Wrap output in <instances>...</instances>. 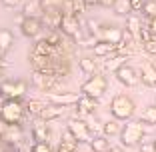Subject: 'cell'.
Wrapping results in <instances>:
<instances>
[{
	"mask_svg": "<svg viewBox=\"0 0 156 152\" xmlns=\"http://www.w3.org/2000/svg\"><path fill=\"white\" fill-rule=\"evenodd\" d=\"M24 114H26V108L20 100H4L0 104V118L6 124H20L24 120Z\"/></svg>",
	"mask_w": 156,
	"mask_h": 152,
	"instance_id": "1",
	"label": "cell"
},
{
	"mask_svg": "<svg viewBox=\"0 0 156 152\" xmlns=\"http://www.w3.org/2000/svg\"><path fill=\"white\" fill-rule=\"evenodd\" d=\"M146 134V126H144L142 120H138V122H128V124H124V128H120V142L122 146H136L142 136Z\"/></svg>",
	"mask_w": 156,
	"mask_h": 152,
	"instance_id": "2",
	"label": "cell"
},
{
	"mask_svg": "<svg viewBox=\"0 0 156 152\" xmlns=\"http://www.w3.org/2000/svg\"><path fill=\"white\" fill-rule=\"evenodd\" d=\"M110 112L116 120H128L134 114V102L126 94H116L110 102Z\"/></svg>",
	"mask_w": 156,
	"mask_h": 152,
	"instance_id": "3",
	"label": "cell"
},
{
	"mask_svg": "<svg viewBox=\"0 0 156 152\" xmlns=\"http://www.w3.org/2000/svg\"><path fill=\"white\" fill-rule=\"evenodd\" d=\"M28 84L24 80H2L0 82V98L4 100H20L26 94Z\"/></svg>",
	"mask_w": 156,
	"mask_h": 152,
	"instance_id": "4",
	"label": "cell"
},
{
	"mask_svg": "<svg viewBox=\"0 0 156 152\" xmlns=\"http://www.w3.org/2000/svg\"><path fill=\"white\" fill-rule=\"evenodd\" d=\"M106 88H108V80H106L102 74H90V78L80 86V92L98 100V98L106 92Z\"/></svg>",
	"mask_w": 156,
	"mask_h": 152,
	"instance_id": "5",
	"label": "cell"
},
{
	"mask_svg": "<svg viewBox=\"0 0 156 152\" xmlns=\"http://www.w3.org/2000/svg\"><path fill=\"white\" fill-rule=\"evenodd\" d=\"M66 130L78 140V144H90L92 138H94L92 136V130L88 128V124L80 118H70L68 124H66Z\"/></svg>",
	"mask_w": 156,
	"mask_h": 152,
	"instance_id": "6",
	"label": "cell"
},
{
	"mask_svg": "<svg viewBox=\"0 0 156 152\" xmlns=\"http://www.w3.org/2000/svg\"><path fill=\"white\" fill-rule=\"evenodd\" d=\"M116 78H118L120 84H124L126 88H134L140 84V72H138L136 68H132L130 64H122L118 66V68L114 70Z\"/></svg>",
	"mask_w": 156,
	"mask_h": 152,
	"instance_id": "7",
	"label": "cell"
},
{
	"mask_svg": "<svg viewBox=\"0 0 156 152\" xmlns=\"http://www.w3.org/2000/svg\"><path fill=\"white\" fill-rule=\"evenodd\" d=\"M60 32L64 36L70 38H80L82 34V24H80V18H76L74 14H62V22H60Z\"/></svg>",
	"mask_w": 156,
	"mask_h": 152,
	"instance_id": "8",
	"label": "cell"
},
{
	"mask_svg": "<svg viewBox=\"0 0 156 152\" xmlns=\"http://www.w3.org/2000/svg\"><path fill=\"white\" fill-rule=\"evenodd\" d=\"M32 82L36 88H40L42 92H54L56 88L60 86V78H56L54 74H50V72H34Z\"/></svg>",
	"mask_w": 156,
	"mask_h": 152,
	"instance_id": "9",
	"label": "cell"
},
{
	"mask_svg": "<svg viewBox=\"0 0 156 152\" xmlns=\"http://www.w3.org/2000/svg\"><path fill=\"white\" fill-rule=\"evenodd\" d=\"M20 30L26 38H36L42 32V20L40 16H24L20 22Z\"/></svg>",
	"mask_w": 156,
	"mask_h": 152,
	"instance_id": "10",
	"label": "cell"
},
{
	"mask_svg": "<svg viewBox=\"0 0 156 152\" xmlns=\"http://www.w3.org/2000/svg\"><path fill=\"white\" fill-rule=\"evenodd\" d=\"M78 98H80V94H76V92H48L46 100L50 102V104H58V106L70 108V106H74L78 102Z\"/></svg>",
	"mask_w": 156,
	"mask_h": 152,
	"instance_id": "11",
	"label": "cell"
},
{
	"mask_svg": "<svg viewBox=\"0 0 156 152\" xmlns=\"http://www.w3.org/2000/svg\"><path fill=\"white\" fill-rule=\"evenodd\" d=\"M30 66L34 72H50L52 74V56L30 54Z\"/></svg>",
	"mask_w": 156,
	"mask_h": 152,
	"instance_id": "12",
	"label": "cell"
},
{
	"mask_svg": "<svg viewBox=\"0 0 156 152\" xmlns=\"http://www.w3.org/2000/svg\"><path fill=\"white\" fill-rule=\"evenodd\" d=\"M140 82L148 88H156V66L152 62H144L140 68Z\"/></svg>",
	"mask_w": 156,
	"mask_h": 152,
	"instance_id": "13",
	"label": "cell"
},
{
	"mask_svg": "<svg viewBox=\"0 0 156 152\" xmlns=\"http://www.w3.org/2000/svg\"><path fill=\"white\" fill-rule=\"evenodd\" d=\"M98 40H106V42H112V44H118L122 40V30L102 24V28L98 30Z\"/></svg>",
	"mask_w": 156,
	"mask_h": 152,
	"instance_id": "14",
	"label": "cell"
},
{
	"mask_svg": "<svg viewBox=\"0 0 156 152\" xmlns=\"http://www.w3.org/2000/svg\"><path fill=\"white\" fill-rule=\"evenodd\" d=\"M76 110H78V114H92V112L96 110V106H98V100L96 98H92V96H86V94H80V98H78V102L76 104Z\"/></svg>",
	"mask_w": 156,
	"mask_h": 152,
	"instance_id": "15",
	"label": "cell"
},
{
	"mask_svg": "<svg viewBox=\"0 0 156 152\" xmlns=\"http://www.w3.org/2000/svg\"><path fill=\"white\" fill-rule=\"evenodd\" d=\"M66 112V106H58V104H46L44 108H42V112H40V116L38 118H42V120H56V118H60V116Z\"/></svg>",
	"mask_w": 156,
	"mask_h": 152,
	"instance_id": "16",
	"label": "cell"
},
{
	"mask_svg": "<svg viewBox=\"0 0 156 152\" xmlns=\"http://www.w3.org/2000/svg\"><path fill=\"white\" fill-rule=\"evenodd\" d=\"M32 138L36 140V142H48V138H50V128L46 124V120L40 118V122H36V124L32 126Z\"/></svg>",
	"mask_w": 156,
	"mask_h": 152,
	"instance_id": "17",
	"label": "cell"
},
{
	"mask_svg": "<svg viewBox=\"0 0 156 152\" xmlns=\"http://www.w3.org/2000/svg\"><path fill=\"white\" fill-rule=\"evenodd\" d=\"M140 28H142V20H140V16H138L136 12H130L128 16H126V30H128L136 40H140Z\"/></svg>",
	"mask_w": 156,
	"mask_h": 152,
	"instance_id": "18",
	"label": "cell"
},
{
	"mask_svg": "<svg viewBox=\"0 0 156 152\" xmlns=\"http://www.w3.org/2000/svg\"><path fill=\"white\" fill-rule=\"evenodd\" d=\"M116 50V44H112V42H106V40H98L94 46H92V52H94V56L96 58H106V56L114 54Z\"/></svg>",
	"mask_w": 156,
	"mask_h": 152,
	"instance_id": "19",
	"label": "cell"
},
{
	"mask_svg": "<svg viewBox=\"0 0 156 152\" xmlns=\"http://www.w3.org/2000/svg\"><path fill=\"white\" fill-rule=\"evenodd\" d=\"M76 148H78V140L66 130L62 134V138H60V144H58V150L56 152H76Z\"/></svg>",
	"mask_w": 156,
	"mask_h": 152,
	"instance_id": "20",
	"label": "cell"
},
{
	"mask_svg": "<svg viewBox=\"0 0 156 152\" xmlns=\"http://www.w3.org/2000/svg\"><path fill=\"white\" fill-rule=\"evenodd\" d=\"M56 48H52L48 42H46V38H42V40H36V44L32 46V52L30 54H42V56H52V52H54Z\"/></svg>",
	"mask_w": 156,
	"mask_h": 152,
	"instance_id": "21",
	"label": "cell"
},
{
	"mask_svg": "<svg viewBox=\"0 0 156 152\" xmlns=\"http://www.w3.org/2000/svg\"><path fill=\"white\" fill-rule=\"evenodd\" d=\"M78 66H80V70H82L84 74H94V70H96V60L90 58V56H84V58L78 60Z\"/></svg>",
	"mask_w": 156,
	"mask_h": 152,
	"instance_id": "22",
	"label": "cell"
},
{
	"mask_svg": "<svg viewBox=\"0 0 156 152\" xmlns=\"http://www.w3.org/2000/svg\"><path fill=\"white\" fill-rule=\"evenodd\" d=\"M112 10H114V14H118V16H128V14L132 12L130 0H116L114 6H112Z\"/></svg>",
	"mask_w": 156,
	"mask_h": 152,
	"instance_id": "23",
	"label": "cell"
},
{
	"mask_svg": "<svg viewBox=\"0 0 156 152\" xmlns=\"http://www.w3.org/2000/svg\"><path fill=\"white\" fill-rule=\"evenodd\" d=\"M90 148H92V152H108L110 144H108V140L104 136H94L90 142Z\"/></svg>",
	"mask_w": 156,
	"mask_h": 152,
	"instance_id": "24",
	"label": "cell"
},
{
	"mask_svg": "<svg viewBox=\"0 0 156 152\" xmlns=\"http://www.w3.org/2000/svg\"><path fill=\"white\" fill-rule=\"evenodd\" d=\"M42 10H40V2H26V4L22 6V18L24 16H40Z\"/></svg>",
	"mask_w": 156,
	"mask_h": 152,
	"instance_id": "25",
	"label": "cell"
},
{
	"mask_svg": "<svg viewBox=\"0 0 156 152\" xmlns=\"http://www.w3.org/2000/svg\"><path fill=\"white\" fill-rule=\"evenodd\" d=\"M46 42H48L52 48H58L60 44L64 42V34L60 32V30H50V32L46 34Z\"/></svg>",
	"mask_w": 156,
	"mask_h": 152,
	"instance_id": "26",
	"label": "cell"
},
{
	"mask_svg": "<svg viewBox=\"0 0 156 152\" xmlns=\"http://www.w3.org/2000/svg\"><path fill=\"white\" fill-rule=\"evenodd\" d=\"M12 44H14L12 32H8V30H0V48H2L4 52H8L10 48H12Z\"/></svg>",
	"mask_w": 156,
	"mask_h": 152,
	"instance_id": "27",
	"label": "cell"
},
{
	"mask_svg": "<svg viewBox=\"0 0 156 152\" xmlns=\"http://www.w3.org/2000/svg\"><path fill=\"white\" fill-rule=\"evenodd\" d=\"M142 16H146L148 20L156 18V0H144V6H142Z\"/></svg>",
	"mask_w": 156,
	"mask_h": 152,
	"instance_id": "28",
	"label": "cell"
},
{
	"mask_svg": "<svg viewBox=\"0 0 156 152\" xmlns=\"http://www.w3.org/2000/svg\"><path fill=\"white\" fill-rule=\"evenodd\" d=\"M44 106H46V104H42V102H38V100H28L26 104H24V108H26L28 114L40 116V112H42V108H44Z\"/></svg>",
	"mask_w": 156,
	"mask_h": 152,
	"instance_id": "29",
	"label": "cell"
},
{
	"mask_svg": "<svg viewBox=\"0 0 156 152\" xmlns=\"http://www.w3.org/2000/svg\"><path fill=\"white\" fill-rule=\"evenodd\" d=\"M140 120H142L144 124H156V106H148L146 110L142 112Z\"/></svg>",
	"mask_w": 156,
	"mask_h": 152,
	"instance_id": "30",
	"label": "cell"
},
{
	"mask_svg": "<svg viewBox=\"0 0 156 152\" xmlns=\"http://www.w3.org/2000/svg\"><path fill=\"white\" fill-rule=\"evenodd\" d=\"M102 132H104V136H116V134H120V126L116 120H110V122H106L104 126H102Z\"/></svg>",
	"mask_w": 156,
	"mask_h": 152,
	"instance_id": "31",
	"label": "cell"
},
{
	"mask_svg": "<svg viewBox=\"0 0 156 152\" xmlns=\"http://www.w3.org/2000/svg\"><path fill=\"white\" fill-rule=\"evenodd\" d=\"M88 10L86 2L84 0H72V14L76 16V18H80V16H84V12Z\"/></svg>",
	"mask_w": 156,
	"mask_h": 152,
	"instance_id": "32",
	"label": "cell"
},
{
	"mask_svg": "<svg viewBox=\"0 0 156 152\" xmlns=\"http://www.w3.org/2000/svg\"><path fill=\"white\" fill-rule=\"evenodd\" d=\"M142 48L146 54H156V36L150 38V40H144L142 42Z\"/></svg>",
	"mask_w": 156,
	"mask_h": 152,
	"instance_id": "33",
	"label": "cell"
},
{
	"mask_svg": "<svg viewBox=\"0 0 156 152\" xmlns=\"http://www.w3.org/2000/svg\"><path fill=\"white\" fill-rule=\"evenodd\" d=\"M30 152H52V148H50L48 142H34V146H32Z\"/></svg>",
	"mask_w": 156,
	"mask_h": 152,
	"instance_id": "34",
	"label": "cell"
},
{
	"mask_svg": "<svg viewBox=\"0 0 156 152\" xmlns=\"http://www.w3.org/2000/svg\"><path fill=\"white\" fill-rule=\"evenodd\" d=\"M2 2V6H6V8H16V6L22 4V0H0Z\"/></svg>",
	"mask_w": 156,
	"mask_h": 152,
	"instance_id": "35",
	"label": "cell"
},
{
	"mask_svg": "<svg viewBox=\"0 0 156 152\" xmlns=\"http://www.w3.org/2000/svg\"><path fill=\"white\" fill-rule=\"evenodd\" d=\"M130 6H132V12H140L144 6V0H130Z\"/></svg>",
	"mask_w": 156,
	"mask_h": 152,
	"instance_id": "36",
	"label": "cell"
},
{
	"mask_svg": "<svg viewBox=\"0 0 156 152\" xmlns=\"http://www.w3.org/2000/svg\"><path fill=\"white\" fill-rule=\"evenodd\" d=\"M140 152H156V144L154 142H144L140 146Z\"/></svg>",
	"mask_w": 156,
	"mask_h": 152,
	"instance_id": "37",
	"label": "cell"
},
{
	"mask_svg": "<svg viewBox=\"0 0 156 152\" xmlns=\"http://www.w3.org/2000/svg\"><path fill=\"white\" fill-rule=\"evenodd\" d=\"M116 0H98V6H104V8H112Z\"/></svg>",
	"mask_w": 156,
	"mask_h": 152,
	"instance_id": "38",
	"label": "cell"
},
{
	"mask_svg": "<svg viewBox=\"0 0 156 152\" xmlns=\"http://www.w3.org/2000/svg\"><path fill=\"white\" fill-rule=\"evenodd\" d=\"M148 28H150L152 34L156 36V18H150V24H148Z\"/></svg>",
	"mask_w": 156,
	"mask_h": 152,
	"instance_id": "39",
	"label": "cell"
},
{
	"mask_svg": "<svg viewBox=\"0 0 156 152\" xmlns=\"http://www.w3.org/2000/svg\"><path fill=\"white\" fill-rule=\"evenodd\" d=\"M84 2H86L88 8H92V6H98V0H84Z\"/></svg>",
	"mask_w": 156,
	"mask_h": 152,
	"instance_id": "40",
	"label": "cell"
},
{
	"mask_svg": "<svg viewBox=\"0 0 156 152\" xmlns=\"http://www.w3.org/2000/svg\"><path fill=\"white\" fill-rule=\"evenodd\" d=\"M108 152H122V148H108Z\"/></svg>",
	"mask_w": 156,
	"mask_h": 152,
	"instance_id": "41",
	"label": "cell"
},
{
	"mask_svg": "<svg viewBox=\"0 0 156 152\" xmlns=\"http://www.w3.org/2000/svg\"><path fill=\"white\" fill-rule=\"evenodd\" d=\"M4 54H6V52L2 50V48H0V62H2V60H4Z\"/></svg>",
	"mask_w": 156,
	"mask_h": 152,
	"instance_id": "42",
	"label": "cell"
},
{
	"mask_svg": "<svg viewBox=\"0 0 156 152\" xmlns=\"http://www.w3.org/2000/svg\"><path fill=\"white\" fill-rule=\"evenodd\" d=\"M154 144H156V142H154Z\"/></svg>",
	"mask_w": 156,
	"mask_h": 152,
	"instance_id": "43",
	"label": "cell"
}]
</instances>
